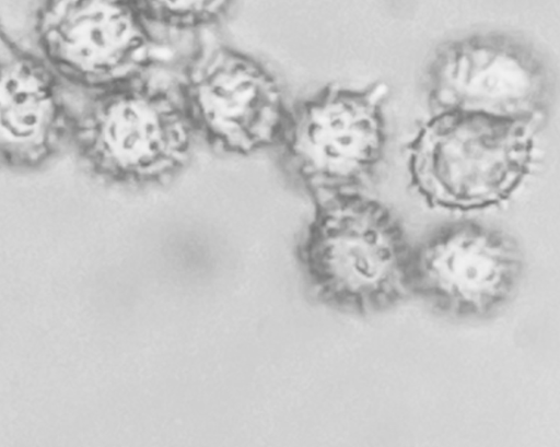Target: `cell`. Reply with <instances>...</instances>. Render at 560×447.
<instances>
[{"mask_svg":"<svg viewBox=\"0 0 560 447\" xmlns=\"http://www.w3.org/2000/svg\"><path fill=\"white\" fill-rule=\"evenodd\" d=\"M434 113L452 111L535 125L550 97L541 58L524 43L480 33L441 45L425 71Z\"/></svg>","mask_w":560,"mask_h":447,"instance_id":"cell-6","label":"cell"},{"mask_svg":"<svg viewBox=\"0 0 560 447\" xmlns=\"http://www.w3.org/2000/svg\"><path fill=\"white\" fill-rule=\"evenodd\" d=\"M318 200L306 256L322 296L340 310L373 315L410 294L413 246L394 213L360 192Z\"/></svg>","mask_w":560,"mask_h":447,"instance_id":"cell-3","label":"cell"},{"mask_svg":"<svg viewBox=\"0 0 560 447\" xmlns=\"http://www.w3.org/2000/svg\"><path fill=\"white\" fill-rule=\"evenodd\" d=\"M234 0H131L148 21L177 30H197L215 24Z\"/></svg>","mask_w":560,"mask_h":447,"instance_id":"cell-10","label":"cell"},{"mask_svg":"<svg viewBox=\"0 0 560 447\" xmlns=\"http://www.w3.org/2000/svg\"><path fill=\"white\" fill-rule=\"evenodd\" d=\"M194 127L178 90L144 77L88 92L73 109L70 143L97 177L120 185L159 184L189 161Z\"/></svg>","mask_w":560,"mask_h":447,"instance_id":"cell-1","label":"cell"},{"mask_svg":"<svg viewBox=\"0 0 560 447\" xmlns=\"http://www.w3.org/2000/svg\"><path fill=\"white\" fill-rule=\"evenodd\" d=\"M523 270L522 250L506 233L450 223L412 247L410 293L447 317L486 318L511 301Z\"/></svg>","mask_w":560,"mask_h":447,"instance_id":"cell-8","label":"cell"},{"mask_svg":"<svg viewBox=\"0 0 560 447\" xmlns=\"http://www.w3.org/2000/svg\"><path fill=\"white\" fill-rule=\"evenodd\" d=\"M148 24L131 0H44L34 31L40 57L61 81L95 92L153 66Z\"/></svg>","mask_w":560,"mask_h":447,"instance_id":"cell-7","label":"cell"},{"mask_svg":"<svg viewBox=\"0 0 560 447\" xmlns=\"http://www.w3.org/2000/svg\"><path fill=\"white\" fill-rule=\"evenodd\" d=\"M178 93L196 134L224 152L278 146L290 108L276 75L233 47H201L185 66Z\"/></svg>","mask_w":560,"mask_h":447,"instance_id":"cell-5","label":"cell"},{"mask_svg":"<svg viewBox=\"0 0 560 447\" xmlns=\"http://www.w3.org/2000/svg\"><path fill=\"white\" fill-rule=\"evenodd\" d=\"M534 125L441 111L407 145L416 191L432 208L476 211L499 205L533 165Z\"/></svg>","mask_w":560,"mask_h":447,"instance_id":"cell-2","label":"cell"},{"mask_svg":"<svg viewBox=\"0 0 560 447\" xmlns=\"http://www.w3.org/2000/svg\"><path fill=\"white\" fill-rule=\"evenodd\" d=\"M61 79L20 47L0 22V165L32 169L70 142L73 109Z\"/></svg>","mask_w":560,"mask_h":447,"instance_id":"cell-9","label":"cell"},{"mask_svg":"<svg viewBox=\"0 0 560 447\" xmlns=\"http://www.w3.org/2000/svg\"><path fill=\"white\" fill-rule=\"evenodd\" d=\"M389 89L328 85L291 106L278 148L291 175L318 199L359 192L386 145Z\"/></svg>","mask_w":560,"mask_h":447,"instance_id":"cell-4","label":"cell"}]
</instances>
